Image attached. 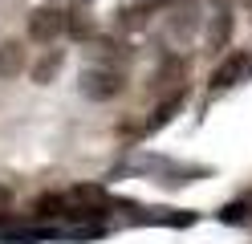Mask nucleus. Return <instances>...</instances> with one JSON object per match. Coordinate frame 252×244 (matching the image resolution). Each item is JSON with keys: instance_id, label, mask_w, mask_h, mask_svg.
<instances>
[{"instance_id": "obj_1", "label": "nucleus", "mask_w": 252, "mask_h": 244, "mask_svg": "<svg viewBox=\"0 0 252 244\" xmlns=\"http://www.w3.org/2000/svg\"><path fill=\"white\" fill-rule=\"evenodd\" d=\"M122 86H126V77H122L118 65H102V70L94 65V70L82 73V94L94 98V102H106V98L122 94Z\"/></svg>"}, {"instance_id": "obj_2", "label": "nucleus", "mask_w": 252, "mask_h": 244, "mask_svg": "<svg viewBox=\"0 0 252 244\" xmlns=\"http://www.w3.org/2000/svg\"><path fill=\"white\" fill-rule=\"evenodd\" d=\"M29 33H33V41H53L65 33V12L61 8H37L29 16Z\"/></svg>"}, {"instance_id": "obj_3", "label": "nucleus", "mask_w": 252, "mask_h": 244, "mask_svg": "<svg viewBox=\"0 0 252 244\" xmlns=\"http://www.w3.org/2000/svg\"><path fill=\"white\" fill-rule=\"evenodd\" d=\"M138 224H171V228H187L195 224V211H175V208H147V211H134Z\"/></svg>"}, {"instance_id": "obj_4", "label": "nucleus", "mask_w": 252, "mask_h": 244, "mask_svg": "<svg viewBox=\"0 0 252 244\" xmlns=\"http://www.w3.org/2000/svg\"><path fill=\"white\" fill-rule=\"evenodd\" d=\"M228 41H232V12L220 8L212 16V25H208V49H212V53H224Z\"/></svg>"}, {"instance_id": "obj_5", "label": "nucleus", "mask_w": 252, "mask_h": 244, "mask_svg": "<svg viewBox=\"0 0 252 244\" xmlns=\"http://www.w3.org/2000/svg\"><path fill=\"white\" fill-rule=\"evenodd\" d=\"M244 70H248V53H232V57L212 73V86H216V90H224V86H232V81H240Z\"/></svg>"}, {"instance_id": "obj_6", "label": "nucleus", "mask_w": 252, "mask_h": 244, "mask_svg": "<svg viewBox=\"0 0 252 244\" xmlns=\"http://www.w3.org/2000/svg\"><path fill=\"white\" fill-rule=\"evenodd\" d=\"M183 98H187V94H183V86H179V90H171V98H167V102H163V106H159V110H155L151 118H147L143 135H155V130H159V126H167L171 118H175V110L183 106Z\"/></svg>"}, {"instance_id": "obj_7", "label": "nucleus", "mask_w": 252, "mask_h": 244, "mask_svg": "<svg viewBox=\"0 0 252 244\" xmlns=\"http://www.w3.org/2000/svg\"><path fill=\"white\" fill-rule=\"evenodd\" d=\"M69 204H73V195H41L33 211H37V220H57V216H69Z\"/></svg>"}, {"instance_id": "obj_8", "label": "nucleus", "mask_w": 252, "mask_h": 244, "mask_svg": "<svg viewBox=\"0 0 252 244\" xmlns=\"http://www.w3.org/2000/svg\"><path fill=\"white\" fill-rule=\"evenodd\" d=\"M25 70V49L17 41H4L0 45V77H17Z\"/></svg>"}, {"instance_id": "obj_9", "label": "nucleus", "mask_w": 252, "mask_h": 244, "mask_svg": "<svg viewBox=\"0 0 252 244\" xmlns=\"http://www.w3.org/2000/svg\"><path fill=\"white\" fill-rule=\"evenodd\" d=\"M179 77H183V61L179 57H167L159 70H155V81H151V90H179Z\"/></svg>"}, {"instance_id": "obj_10", "label": "nucleus", "mask_w": 252, "mask_h": 244, "mask_svg": "<svg viewBox=\"0 0 252 244\" xmlns=\"http://www.w3.org/2000/svg\"><path fill=\"white\" fill-rule=\"evenodd\" d=\"M57 65H61V53L53 49V53H45V57H41V61L33 65V81H37V86H45V81H53Z\"/></svg>"}, {"instance_id": "obj_11", "label": "nucleus", "mask_w": 252, "mask_h": 244, "mask_svg": "<svg viewBox=\"0 0 252 244\" xmlns=\"http://www.w3.org/2000/svg\"><path fill=\"white\" fill-rule=\"evenodd\" d=\"M65 33L77 37V41H90V37H94V25L86 21L82 12H65Z\"/></svg>"}, {"instance_id": "obj_12", "label": "nucleus", "mask_w": 252, "mask_h": 244, "mask_svg": "<svg viewBox=\"0 0 252 244\" xmlns=\"http://www.w3.org/2000/svg\"><path fill=\"white\" fill-rule=\"evenodd\" d=\"M155 4H138V8H122V25L126 29H138V25H147V12Z\"/></svg>"}, {"instance_id": "obj_13", "label": "nucleus", "mask_w": 252, "mask_h": 244, "mask_svg": "<svg viewBox=\"0 0 252 244\" xmlns=\"http://www.w3.org/2000/svg\"><path fill=\"white\" fill-rule=\"evenodd\" d=\"M220 220H224V224H244L248 220V204L240 200V204H228L224 211H220Z\"/></svg>"}, {"instance_id": "obj_14", "label": "nucleus", "mask_w": 252, "mask_h": 244, "mask_svg": "<svg viewBox=\"0 0 252 244\" xmlns=\"http://www.w3.org/2000/svg\"><path fill=\"white\" fill-rule=\"evenodd\" d=\"M212 4H216V8H232L236 0H212Z\"/></svg>"}, {"instance_id": "obj_15", "label": "nucleus", "mask_w": 252, "mask_h": 244, "mask_svg": "<svg viewBox=\"0 0 252 244\" xmlns=\"http://www.w3.org/2000/svg\"><path fill=\"white\" fill-rule=\"evenodd\" d=\"M244 204H248V211H252V195H248V200H244Z\"/></svg>"}, {"instance_id": "obj_16", "label": "nucleus", "mask_w": 252, "mask_h": 244, "mask_svg": "<svg viewBox=\"0 0 252 244\" xmlns=\"http://www.w3.org/2000/svg\"><path fill=\"white\" fill-rule=\"evenodd\" d=\"M248 65H252V61H248Z\"/></svg>"}]
</instances>
